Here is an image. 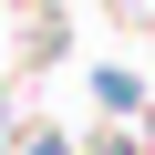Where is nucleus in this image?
<instances>
[{
  "label": "nucleus",
  "mask_w": 155,
  "mask_h": 155,
  "mask_svg": "<svg viewBox=\"0 0 155 155\" xmlns=\"http://www.w3.org/2000/svg\"><path fill=\"white\" fill-rule=\"evenodd\" d=\"M21 155H72V145H62V134H21Z\"/></svg>",
  "instance_id": "nucleus-2"
},
{
  "label": "nucleus",
  "mask_w": 155,
  "mask_h": 155,
  "mask_svg": "<svg viewBox=\"0 0 155 155\" xmlns=\"http://www.w3.org/2000/svg\"><path fill=\"white\" fill-rule=\"evenodd\" d=\"M93 104L134 124V114H145V83H134V72H114V62H104V72H93Z\"/></svg>",
  "instance_id": "nucleus-1"
}]
</instances>
